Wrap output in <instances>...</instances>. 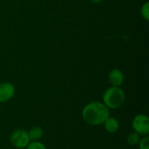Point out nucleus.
<instances>
[{
    "mask_svg": "<svg viewBox=\"0 0 149 149\" xmlns=\"http://www.w3.org/2000/svg\"><path fill=\"white\" fill-rule=\"evenodd\" d=\"M126 100L124 91L120 87H108L103 93V103L109 109L120 108Z\"/></svg>",
    "mask_w": 149,
    "mask_h": 149,
    "instance_id": "2",
    "label": "nucleus"
},
{
    "mask_svg": "<svg viewBox=\"0 0 149 149\" xmlns=\"http://www.w3.org/2000/svg\"><path fill=\"white\" fill-rule=\"evenodd\" d=\"M139 149H149V137L148 135L143 136L141 139H140V141L138 143Z\"/></svg>",
    "mask_w": 149,
    "mask_h": 149,
    "instance_id": "12",
    "label": "nucleus"
},
{
    "mask_svg": "<svg viewBox=\"0 0 149 149\" xmlns=\"http://www.w3.org/2000/svg\"><path fill=\"white\" fill-rule=\"evenodd\" d=\"M10 141L16 148L18 149L25 148L31 141L27 131L21 128L16 129L11 133Z\"/></svg>",
    "mask_w": 149,
    "mask_h": 149,
    "instance_id": "3",
    "label": "nucleus"
},
{
    "mask_svg": "<svg viewBox=\"0 0 149 149\" xmlns=\"http://www.w3.org/2000/svg\"><path fill=\"white\" fill-rule=\"evenodd\" d=\"M92 3H101L103 0H90Z\"/></svg>",
    "mask_w": 149,
    "mask_h": 149,
    "instance_id": "13",
    "label": "nucleus"
},
{
    "mask_svg": "<svg viewBox=\"0 0 149 149\" xmlns=\"http://www.w3.org/2000/svg\"><path fill=\"white\" fill-rule=\"evenodd\" d=\"M16 93V88L10 82L0 83V103H4L10 100Z\"/></svg>",
    "mask_w": 149,
    "mask_h": 149,
    "instance_id": "5",
    "label": "nucleus"
},
{
    "mask_svg": "<svg viewBox=\"0 0 149 149\" xmlns=\"http://www.w3.org/2000/svg\"><path fill=\"white\" fill-rule=\"evenodd\" d=\"M132 127L134 132L139 135H148L149 134V119L144 113L137 114L132 121Z\"/></svg>",
    "mask_w": 149,
    "mask_h": 149,
    "instance_id": "4",
    "label": "nucleus"
},
{
    "mask_svg": "<svg viewBox=\"0 0 149 149\" xmlns=\"http://www.w3.org/2000/svg\"><path fill=\"white\" fill-rule=\"evenodd\" d=\"M140 136L137 133L135 132H132L130 133L127 137V143L131 146H135V145H138L139 141H140Z\"/></svg>",
    "mask_w": 149,
    "mask_h": 149,
    "instance_id": "9",
    "label": "nucleus"
},
{
    "mask_svg": "<svg viewBox=\"0 0 149 149\" xmlns=\"http://www.w3.org/2000/svg\"><path fill=\"white\" fill-rule=\"evenodd\" d=\"M110 117V109L100 101H93L84 107L82 118L91 126H100Z\"/></svg>",
    "mask_w": 149,
    "mask_h": 149,
    "instance_id": "1",
    "label": "nucleus"
},
{
    "mask_svg": "<svg viewBox=\"0 0 149 149\" xmlns=\"http://www.w3.org/2000/svg\"><path fill=\"white\" fill-rule=\"evenodd\" d=\"M30 141H40L43 138L44 135V131L42 129V127H38V126H35L30 128L29 131H27Z\"/></svg>",
    "mask_w": 149,
    "mask_h": 149,
    "instance_id": "8",
    "label": "nucleus"
},
{
    "mask_svg": "<svg viewBox=\"0 0 149 149\" xmlns=\"http://www.w3.org/2000/svg\"><path fill=\"white\" fill-rule=\"evenodd\" d=\"M108 81L112 86L120 87L124 82V74L120 69H113L108 73Z\"/></svg>",
    "mask_w": 149,
    "mask_h": 149,
    "instance_id": "6",
    "label": "nucleus"
},
{
    "mask_svg": "<svg viewBox=\"0 0 149 149\" xmlns=\"http://www.w3.org/2000/svg\"><path fill=\"white\" fill-rule=\"evenodd\" d=\"M103 125H104L106 131L110 133V134H113V133L118 132L120 129V121L116 118H113V117H109L103 123Z\"/></svg>",
    "mask_w": 149,
    "mask_h": 149,
    "instance_id": "7",
    "label": "nucleus"
},
{
    "mask_svg": "<svg viewBox=\"0 0 149 149\" xmlns=\"http://www.w3.org/2000/svg\"><path fill=\"white\" fill-rule=\"evenodd\" d=\"M26 149H46V147L44 143H42L40 141H30L28 146L25 148Z\"/></svg>",
    "mask_w": 149,
    "mask_h": 149,
    "instance_id": "11",
    "label": "nucleus"
},
{
    "mask_svg": "<svg viewBox=\"0 0 149 149\" xmlns=\"http://www.w3.org/2000/svg\"><path fill=\"white\" fill-rule=\"evenodd\" d=\"M141 17L145 19V21L149 20V3L146 2L142 4L141 8Z\"/></svg>",
    "mask_w": 149,
    "mask_h": 149,
    "instance_id": "10",
    "label": "nucleus"
}]
</instances>
